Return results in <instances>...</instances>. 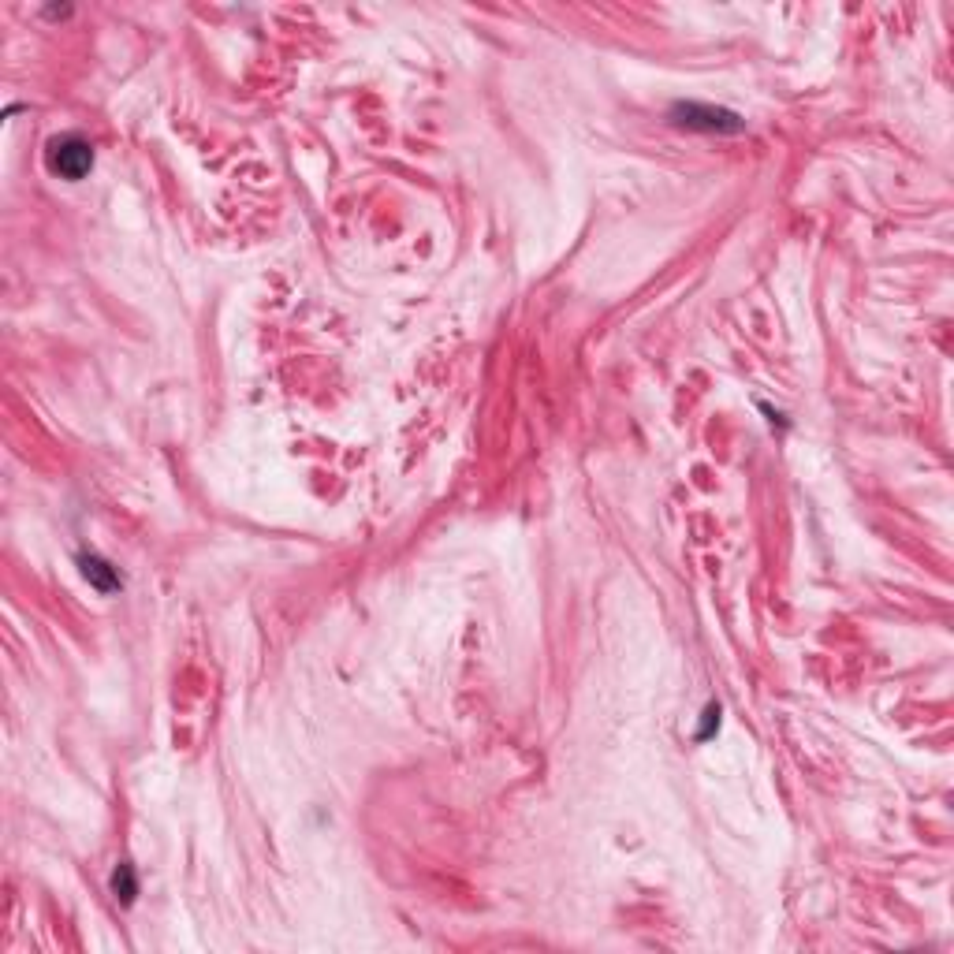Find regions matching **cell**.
Returning a JSON list of instances; mask_svg holds the SVG:
<instances>
[{
    "mask_svg": "<svg viewBox=\"0 0 954 954\" xmlns=\"http://www.w3.org/2000/svg\"><path fill=\"white\" fill-rule=\"evenodd\" d=\"M41 161H45L49 176L64 179V183H79L94 172V142L79 131H64V135H53L45 142Z\"/></svg>",
    "mask_w": 954,
    "mask_h": 954,
    "instance_id": "1",
    "label": "cell"
},
{
    "mask_svg": "<svg viewBox=\"0 0 954 954\" xmlns=\"http://www.w3.org/2000/svg\"><path fill=\"white\" fill-rule=\"evenodd\" d=\"M109 891L112 899L120 902V906H135L138 899V873L131 861H116V869H112L109 876Z\"/></svg>",
    "mask_w": 954,
    "mask_h": 954,
    "instance_id": "4",
    "label": "cell"
},
{
    "mask_svg": "<svg viewBox=\"0 0 954 954\" xmlns=\"http://www.w3.org/2000/svg\"><path fill=\"white\" fill-rule=\"evenodd\" d=\"M668 120L682 131H697V135H742L746 131V120L738 112L705 105V101H675Z\"/></svg>",
    "mask_w": 954,
    "mask_h": 954,
    "instance_id": "2",
    "label": "cell"
},
{
    "mask_svg": "<svg viewBox=\"0 0 954 954\" xmlns=\"http://www.w3.org/2000/svg\"><path fill=\"white\" fill-rule=\"evenodd\" d=\"M45 15H49V19H64V15H71V8L68 4H64V8H45Z\"/></svg>",
    "mask_w": 954,
    "mask_h": 954,
    "instance_id": "6",
    "label": "cell"
},
{
    "mask_svg": "<svg viewBox=\"0 0 954 954\" xmlns=\"http://www.w3.org/2000/svg\"><path fill=\"white\" fill-rule=\"evenodd\" d=\"M75 563H79L82 578L90 582V589H97L101 597H112V593H120L123 589V571L112 563V559L101 556V552H79Z\"/></svg>",
    "mask_w": 954,
    "mask_h": 954,
    "instance_id": "3",
    "label": "cell"
},
{
    "mask_svg": "<svg viewBox=\"0 0 954 954\" xmlns=\"http://www.w3.org/2000/svg\"><path fill=\"white\" fill-rule=\"evenodd\" d=\"M720 716H723L720 701H709L705 712H701V723H697V731H694L697 742H709V738L720 735Z\"/></svg>",
    "mask_w": 954,
    "mask_h": 954,
    "instance_id": "5",
    "label": "cell"
}]
</instances>
